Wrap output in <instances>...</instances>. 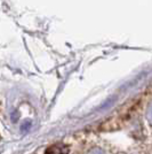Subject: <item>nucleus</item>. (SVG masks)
<instances>
[{
    "instance_id": "nucleus-3",
    "label": "nucleus",
    "mask_w": 152,
    "mask_h": 154,
    "mask_svg": "<svg viewBox=\"0 0 152 154\" xmlns=\"http://www.w3.org/2000/svg\"><path fill=\"white\" fill-rule=\"evenodd\" d=\"M89 154H104V153H103V151L100 149V148H93V149L89 152Z\"/></svg>"
},
{
    "instance_id": "nucleus-1",
    "label": "nucleus",
    "mask_w": 152,
    "mask_h": 154,
    "mask_svg": "<svg viewBox=\"0 0 152 154\" xmlns=\"http://www.w3.org/2000/svg\"><path fill=\"white\" fill-rule=\"evenodd\" d=\"M69 153V147L62 143L54 144L46 149L45 154H68Z\"/></svg>"
},
{
    "instance_id": "nucleus-2",
    "label": "nucleus",
    "mask_w": 152,
    "mask_h": 154,
    "mask_svg": "<svg viewBox=\"0 0 152 154\" xmlns=\"http://www.w3.org/2000/svg\"><path fill=\"white\" fill-rule=\"evenodd\" d=\"M146 117H148V121L149 123L152 125V103L149 106V108H148V113H146Z\"/></svg>"
}]
</instances>
